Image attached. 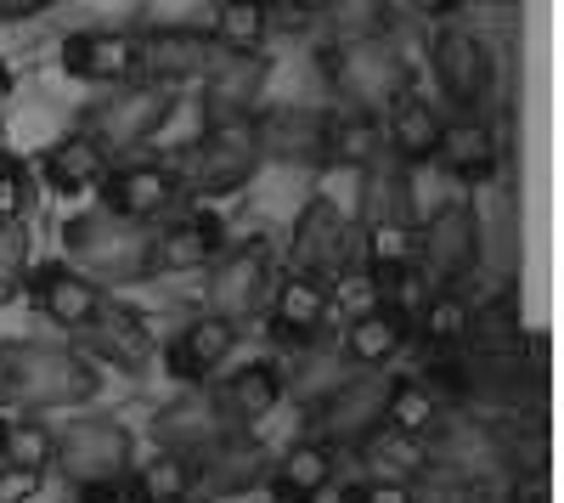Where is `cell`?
<instances>
[{
  "label": "cell",
  "instance_id": "obj_1",
  "mask_svg": "<svg viewBox=\"0 0 564 503\" xmlns=\"http://www.w3.org/2000/svg\"><path fill=\"white\" fill-rule=\"evenodd\" d=\"M102 390L97 362L74 345H52V340H7L0 345V396L18 414H68V407L90 402Z\"/></svg>",
  "mask_w": 564,
  "mask_h": 503
},
{
  "label": "cell",
  "instance_id": "obj_2",
  "mask_svg": "<svg viewBox=\"0 0 564 503\" xmlns=\"http://www.w3.org/2000/svg\"><path fill=\"white\" fill-rule=\"evenodd\" d=\"M417 441H423V470H446L463 481L520 475V430H508L497 419H475L468 407H446Z\"/></svg>",
  "mask_w": 564,
  "mask_h": 503
},
{
  "label": "cell",
  "instance_id": "obj_3",
  "mask_svg": "<svg viewBox=\"0 0 564 503\" xmlns=\"http://www.w3.org/2000/svg\"><path fill=\"white\" fill-rule=\"evenodd\" d=\"M63 260H74L102 289L148 283L153 278V226L119 221L108 210H85V215L63 221Z\"/></svg>",
  "mask_w": 564,
  "mask_h": 503
},
{
  "label": "cell",
  "instance_id": "obj_4",
  "mask_svg": "<svg viewBox=\"0 0 564 503\" xmlns=\"http://www.w3.org/2000/svg\"><path fill=\"white\" fill-rule=\"evenodd\" d=\"M316 68H322L327 90H339V103L372 108V114H384L412 85L406 57L384 34H327V45L316 52Z\"/></svg>",
  "mask_w": 564,
  "mask_h": 503
},
{
  "label": "cell",
  "instance_id": "obj_5",
  "mask_svg": "<svg viewBox=\"0 0 564 503\" xmlns=\"http://www.w3.org/2000/svg\"><path fill=\"white\" fill-rule=\"evenodd\" d=\"M170 114H175V85L124 79V85H108V97H97V103L79 114V130L108 159H130L135 148H148L153 136L164 130Z\"/></svg>",
  "mask_w": 564,
  "mask_h": 503
},
{
  "label": "cell",
  "instance_id": "obj_6",
  "mask_svg": "<svg viewBox=\"0 0 564 503\" xmlns=\"http://www.w3.org/2000/svg\"><path fill=\"white\" fill-rule=\"evenodd\" d=\"M265 164L260 142H254V119H215L204 125V136L193 148L181 153V181H186V199H231V193H243L254 170Z\"/></svg>",
  "mask_w": 564,
  "mask_h": 503
},
{
  "label": "cell",
  "instance_id": "obj_7",
  "mask_svg": "<svg viewBox=\"0 0 564 503\" xmlns=\"http://www.w3.org/2000/svg\"><path fill=\"white\" fill-rule=\"evenodd\" d=\"M311 414V436L327 441L334 452H361L372 436L384 430V379L379 368H356L350 379H334Z\"/></svg>",
  "mask_w": 564,
  "mask_h": 503
},
{
  "label": "cell",
  "instance_id": "obj_8",
  "mask_svg": "<svg viewBox=\"0 0 564 503\" xmlns=\"http://www.w3.org/2000/svg\"><path fill=\"white\" fill-rule=\"evenodd\" d=\"M356 255H361V226L334 199H311L294 215V233H289V266L294 271H311V278L334 283L345 271H356Z\"/></svg>",
  "mask_w": 564,
  "mask_h": 503
},
{
  "label": "cell",
  "instance_id": "obj_9",
  "mask_svg": "<svg viewBox=\"0 0 564 503\" xmlns=\"http://www.w3.org/2000/svg\"><path fill=\"white\" fill-rule=\"evenodd\" d=\"M430 68H435L441 97L457 114H486L491 108V97H497V57H491V45L475 29H441L435 45H430Z\"/></svg>",
  "mask_w": 564,
  "mask_h": 503
},
{
  "label": "cell",
  "instance_id": "obj_10",
  "mask_svg": "<svg viewBox=\"0 0 564 503\" xmlns=\"http://www.w3.org/2000/svg\"><path fill=\"white\" fill-rule=\"evenodd\" d=\"M327 323H334V289H327L322 278H311V271H276V283L265 295V329L282 351H311Z\"/></svg>",
  "mask_w": 564,
  "mask_h": 503
},
{
  "label": "cell",
  "instance_id": "obj_11",
  "mask_svg": "<svg viewBox=\"0 0 564 503\" xmlns=\"http://www.w3.org/2000/svg\"><path fill=\"white\" fill-rule=\"evenodd\" d=\"M412 260H417L430 289H463V278H475V266H480V215H475V204L457 199L452 210H441L417 233Z\"/></svg>",
  "mask_w": 564,
  "mask_h": 503
},
{
  "label": "cell",
  "instance_id": "obj_12",
  "mask_svg": "<svg viewBox=\"0 0 564 503\" xmlns=\"http://www.w3.org/2000/svg\"><path fill=\"white\" fill-rule=\"evenodd\" d=\"M276 283V255L265 238L254 244H238V249H220L209 260V311L215 317H231V323H243V317L265 311V295Z\"/></svg>",
  "mask_w": 564,
  "mask_h": 503
},
{
  "label": "cell",
  "instance_id": "obj_13",
  "mask_svg": "<svg viewBox=\"0 0 564 503\" xmlns=\"http://www.w3.org/2000/svg\"><path fill=\"white\" fill-rule=\"evenodd\" d=\"M23 295L34 300V311L45 317V323L63 329V334H85L102 317V306H108V289L97 278H85L74 260H40V266H29V289Z\"/></svg>",
  "mask_w": 564,
  "mask_h": 503
},
{
  "label": "cell",
  "instance_id": "obj_14",
  "mask_svg": "<svg viewBox=\"0 0 564 503\" xmlns=\"http://www.w3.org/2000/svg\"><path fill=\"white\" fill-rule=\"evenodd\" d=\"M102 210L119 215V221H135V226H153L164 221L170 210L186 204V181L175 164H108L102 175Z\"/></svg>",
  "mask_w": 564,
  "mask_h": 503
},
{
  "label": "cell",
  "instance_id": "obj_15",
  "mask_svg": "<svg viewBox=\"0 0 564 503\" xmlns=\"http://www.w3.org/2000/svg\"><path fill=\"white\" fill-rule=\"evenodd\" d=\"M57 436V470L68 481H108V475H130L135 464V436L119 419H68Z\"/></svg>",
  "mask_w": 564,
  "mask_h": 503
},
{
  "label": "cell",
  "instance_id": "obj_16",
  "mask_svg": "<svg viewBox=\"0 0 564 503\" xmlns=\"http://www.w3.org/2000/svg\"><path fill=\"white\" fill-rule=\"evenodd\" d=\"M220 249H226V215L204 199L153 221V278H164V271H204Z\"/></svg>",
  "mask_w": 564,
  "mask_h": 503
},
{
  "label": "cell",
  "instance_id": "obj_17",
  "mask_svg": "<svg viewBox=\"0 0 564 503\" xmlns=\"http://www.w3.org/2000/svg\"><path fill=\"white\" fill-rule=\"evenodd\" d=\"M231 436H243V430L220 414L215 396H209L204 385H186L175 402H164L159 414H153V441L186 452V459H198V464L209 459L215 447H226Z\"/></svg>",
  "mask_w": 564,
  "mask_h": 503
},
{
  "label": "cell",
  "instance_id": "obj_18",
  "mask_svg": "<svg viewBox=\"0 0 564 503\" xmlns=\"http://www.w3.org/2000/svg\"><path fill=\"white\" fill-rule=\"evenodd\" d=\"M231 351H238V323L215 317V311H198V317H186L175 329V340L164 345V374L175 385H209L231 362Z\"/></svg>",
  "mask_w": 564,
  "mask_h": 503
},
{
  "label": "cell",
  "instance_id": "obj_19",
  "mask_svg": "<svg viewBox=\"0 0 564 503\" xmlns=\"http://www.w3.org/2000/svg\"><path fill=\"white\" fill-rule=\"evenodd\" d=\"M57 63L79 85H124V79H141V34H124V29H79V34L63 40Z\"/></svg>",
  "mask_w": 564,
  "mask_h": 503
},
{
  "label": "cell",
  "instance_id": "obj_20",
  "mask_svg": "<svg viewBox=\"0 0 564 503\" xmlns=\"http://www.w3.org/2000/svg\"><path fill=\"white\" fill-rule=\"evenodd\" d=\"M215 63H220V45H215L209 29L170 23V29L141 34V79H159V85H198Z\"/></svg>",
  "mask_w": 564,
  "mask_h": 503
},
{
  "label": "cell",
  "instance_id": "obj_21",
  "mask_svg": "<svg viewBox=\"0 0 564 503\" xmlns=\"http://www.w3.org/2000/svg\"><path fill=\"white\" fill-rule=\"evenodd\" d=\"M209 396H215L220 414L249 436L254 425H265L276 407H282V396H289V374H282V362L260 356V362H243V368H231L226 379H215Z\"/></svg>",
  "mask_w": 564,
  "mask_h": 503
},
{
  "label": "cell",
  "instance_id": "obj_22",
  "mask_svg": "<svg viewBox=\"0 0 564 503\" xmlns=\"http://www.w3.org/2000/svg\"><path fill=\"white\" fill-rule=\"evenodd\" d=\"M271 63L260 52H220V63L198 79L204 85V125L215 119H254L260 97H265Z\"/></svg>",
  "mask_w": 564,
  "mask_h": 503
},
{
  "label": "cell",
  "instance_id": "obj_23",
  "mask_svg": "<svg viewBox=\"0 0 564 503\" xmlns=\"http://www.w3.org/2000/svg\"><path fill=\"white\" fill-rule=\"evenodd\" d=\"M334 475H339L334 447L305 436L294 447H282L265 464V492H271V503H322V492L334 486Z\"/></svg>",
  "mask_w": 564,
  "mask_h": 503
},
{
  "label": "cell",
  "instance_id": "obj_24",
  "mask_svg": "<svg viewBox=\"0 0 564 503\" xmlns=\"http://www.w3.org/2000/svg\"><path fill=\"white\" fill-rule=\"evenodd\" d=\"M79 340L97 351V356H108L113 368H124V374H148L153 362H159V340H153V329H148V317H141L135 306H119L113 295H108L102 317H97V323H90Z\"/></svg>",
  "mask_w": 564,
  "mask_h": 503
},
{
  "label": "cell",
  "instance_id": "obj_25",
  "mask_svg": "<svg viewBox=\"0 0 564 503\" xmlns=\"http://www.w3.org/2000/svg\"><path fill=\"white\" fill-rule=\"evenodd\" d=\"M412 340V317L384 306V300H367L350 311V323H345V362L350 368H390V362L406 351Z\"/></svg>",
  "mask_w": 564,
  "mask_h": 503
},
{
  "label": "cell",
  "instance_id": "obj_26",
  "mask_svg": "<svg viewBox=\"0 0 564 503\" xmlns=\"http://www.w3.org/2000/svg\"><path fill=\"white\" fill-rule=\"evenodd\" d=\"M435 164L457 181V188H486L497 175L502 153H497V136L486 130L480 114H457L441 125V142H435Z\"/></svg>",
  "mask_w": 564,
  "mask_h": 503
},
{
  "label": "cell",
  "instance_id": "obj_27",
  "mask_svg": "<svg viewBox=\"0 0 564 503\" xmlns=\"http://www.w3.org/2000/svg\"><path fill=\"white\" fill-rule=\"evenodd\" d=\"M384 153V119L372 108H327L322 114V164L334 170H372Z\"/></svg>",
  "mask_w": 564,
  "mask_h": 503
},
{
  "label": "cell",
  "instance_id": "obj_28",
  "mask_svg": "<svg viewBox=\"0 0 564 503\" xmlns=\"http://www.w3.org/2000/svg\"><path fill=\"white\" fill-rule=\"evenodd\" d=\"M108 164H113V159L90 142L85 130H68V136H57V142L40 153V181H45L52 193H63V199H79V193H97V188H102Z\"/></svg>",
  "mask_w": 564,
  "mask_h": 503
},
{
  "label": "cell",
  "instance_id": "obj_29",
  "mask_svg": "<svg viewBox=\"0 0 564 503\" xmlns=\"http://www.w3.org/2000/svg\"><path fill=\"white\" fill-rule=\"evenodd\" d=\"M457 204V181L435 164V159H417V164H401V175L390 181V210L401 226H412V233H423L441 210Z\"/></svg>",
  "mask_w": 564,
  "mask_h": 503
},
{
  "label": "cell",
  "instance_id": "obj_30",
  "mask_svg": "<svg viewBox=\"0 0 564 503\" xmlns=\"http://www.w3.org/2000/svg\"><path fill=\"white\" fill-rule=\"evenodd\" d=\"M254 142L282 164H322V114L316 108H276L254 114Z\"/></svg>",
  "mask_w": 564,
  "mask_h": 503
},
{
  "label": "cell",
  "instance_id": "obj_31",
  "mask_svg": "<svg viewBox=\"0 0 564 503\" xmlns=\"http://www.w3.org/2000/svg\"><path fill=\"white\" fill-rule=\"evenodd\" d=\"M124 486H130V503H193L204 475H198V459H186L175 447H159L148 464H135L124 475Z\"/></svg>",
  "mask_w": 564,
  "mask_h": 503
},
{
  "label": "cell",
  "instance_id": "obj_32",
  "mask_svg": "<svg viewBox=\"0 0 564 503\" xmlns=\"http://www.w3.org/2000/svg\"><path fill=\"white\" fill-rule=\"evenodd\" d=\"M441 108L430 97H417L406 85L401 97L384 108V142L401 153V164H417V159H435V142H441Z\"/></svg>",
  "mask_w": 564,
  "mask_h": 503
},
{
  "label": "cell",
  "instance_id": "obj_33",
  "mask_svg": "<svg viewBox=\"0 0 564 503\" xmlns=\"http://www.w3.org/2000/svg\"><path fill=\"white\" fill-rule=\"evenodd\" d=\"M468 295L463 289H430L412 317V334L423 340V351H457L463 334H468Z\"/></svg>",
  "mask_w": 564,
  "mask_h": 503
},
{
  "label": "cell",
  "instance_id": "obj_34",
  "mask_svg": "<svg viewBox=\"0 0 564 503\" xmlns=\"http://www.w3.org/2000/svg\"><path fill=\"white\" fill-rule=\"evenodd\" d=\"M271 0H220V12L209 23L220 52H260L265 34H271Z\"/></svg>",
  "mask_w": 564,
  "mask_h": 503
},
{
  "label": "cell",
  "instance_id": "obj_35",
  "mask_svg": "<svg viewBox=\"0 0 564 503\" xmlns=\"http://www.w3.org/2000/svg\"><path fill=\"white\" fill-rule=\"evenodd\" d=\"M446 407L423 390L417 379H390L384 385V430H401V436H423Z\"/></svg>",
  "mask_w": 564,
  "mask_h": 503
},
{
  "label": "cell",
  "instance_id": "obj_36",
  "mask_svg": "<svg viewBox=\"0 0 564 503\" xmlns=\"http://www.w3.org/2000/svg\"><path fill=\"white\" fill-rule=\"evenodd\" d=\"M463 345H475V351H520V345H525L520 311H513L508 300H497V306H475V311H468V334H463Z\"/></svg>",
  "mask_w": 564,
  "mask_h": 503
},
{
  "label": "cell",
  "instance_id": "obj_37",
  "mask_svg": "<svg viewBox=\"0 0 564 503\" xmlns=\"http://www.w3.org/2000/svg\"><path fill=\"white\" fill-rule=\"evenodd\" d=\"M52 459H57V436H52V425L45 419H34V414H12V436H7V464H18V470H52Z\"/></svg>",
  "mask_w": 564,
  "mask_h": 503
},
{
  "label": "cell",
  "instance_id": "obj_38",
  "mask_svg": "<svg viewBox=\"0 0 564 503\" xmlns=\"http://www.w3.org/2000/svg\"><path fill=\"white\" fill-rule=\"evenodd\" d=\"M29 266H34L29 226L23 221H0V306H12L29 289Z\"/></svg>",
  "mask_w": 564,
  "mask_h": 503
},
{
  "label": "cell",
  "instance_id": "obj_39",
  "mask_svg": "<svg viewBox=\"0 0 564 503\" xmlns=\"http://www.w3.org/2000/svg\"><path fill=\"white\" fill-rule=\"evenodd\" d=\"M412 503H497V497H491V481H463V475H446V470H423L412 481Z\"/></svg>",
  "mask_w": 564,
  "mask_h": 503
},
{
  "label": "cell",
  "instance_id": "obj_40",
  "mask_svg": "<svg viewBox=\"0 0 564 503\" xmlns=\"http://www.w3.org/2000/svg\"><path fill=\"white\" fill-rule=\"evenodd\" d=\"M34 210V170L18 153H0V221H23Z\"/></svg>",
  "mask_w": 564,
  "mask_h": 503
},
{
  "label": "cell",
  "instance_id": "obj_41",
  "mask_svg": "<svg viewBox=\"0 0 564 503\" xmlns=\"http://www.w3.org/2000/svg\"><path fill=\"white\" fill-rule=\"evenodd\" d=\"M334 34H384V0H327Z\"/></svg>",
  "mask_w": 564,
  "mask_h": 503
},
{
  "label": "cell",
  "instance_id": "obj_42",
  "mask_svg": "<svg viewBox=\"0 0 564 503\" xmlns=\"http://www.w3.org/2000/svg\"><path fill=\"white\" fill-rule=\"evenodd\" d=\"M350 503H412V481H384V475H372L350 492Z\"/></svg>",
  "mask_w": 564,
  "mask_h": 503
},
{
  "label": "cell",
  "instance_id": "obj_43",
  "mask_svg": "<svg viewBox=\"0 0 564 503\" xmlns=\"http://www.w3.org/2000/svg\"><path fill=\"white\" fill-rule=\"evenodd\" d=\"M40 470H18V464H7L0 470V503H29L34 492H40Z\"/></svg>",
  "mask_w": 564,
  "mask_h": 503
},
{
  "label": "cell",
  "instance_id": "obj_44",
  "mask_svg": "<svg viewBox=\"0 0 564 503\" xmlns=\"http://www.w3.org/2000/svg\"><path fill=\"white\" fill-rule=\"evenodd\" d=\"M74 503H130V486H124V475H108V481H74Z\"/></svg>",
  "mask_w": 564,
  "mask_h": 503
},
{
  "label": "cell",
  "instance_id": "obj_45",
  "mask_svg": "<svg viewBox=\"0 0 564 503\" xmlns=\"http://www.w3.org/2000/svg\"><path fill=\"white\" fill-rule=\"evenodd\" d=\"M52 7H63V0H0V23H29V18H45Z\"/></svg>",
  "mask_w": 564,
  "mask_h": 503
},
{
  "label": "cell",
  "instance_id": "obj_46",
  "mask_svg": "<svg viewBox=\"0 0 564 503\" xmlns=\"http://www.w3.org/2000/svg\"><path fill=\"white\" fill-rule=\"evenodd\" d=\"M406 12H417V18H435V23H446V18H457L468 0H401Z\"/></svg>",
  "mask_w": 564,
  "mask_h": 503
},
{
  "label": "cell",
  "instance_id": "obj_47",
  "mask_svg": "<svg viewBox=\"0 0 564 503\" xmlns=\"http://www.w3.org/2000/svg\"><path fill=\"white\" fill-rule=\"evenodd\" d=\"M271 12L305 23V18H322V12H327V0H271Z\"/></svg>",
  "mask_w": 564,
  "mask_h": 503
},
{
  "label": "cell",
  "instance_id": "obj_48",
  "mask_svg": "<svg viewBox=\"0 0 564 503\" xmlns=\"http://www.w3.org/2000/svg\"><path fill=\"white\" fill-rule=\"evenodd\" d=\"M12 90H18V85H12V68H7V63H0V108H7V103H12Z\"/></svg>",
  "mask_w": 564,
  "mask_h": 503
},
{
  "label": "cell",
  "instance_id": "obj_49",
  "mask_svg": "<svg viewBox=\"0 0 564 503\" xmlns=\"http://www.w3.org/2000/svg\"><path fill=\"white\" fill-rule=\"evenodd\" d=\"M7 436H12V414H0V470H7Z\"/></svg>",
  "mask_w": 564,
  "mask_h": 503
}]
</instances>
